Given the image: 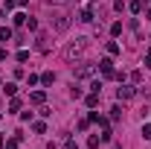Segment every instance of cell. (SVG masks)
<instances>
[{"label":"cell","mask_w":151,"mask_h":149,"mask_svg":"<svg viewBox=\"0 0 151 149\" xmlns=\"http://www.w3.org/2000/svg\"><path fill=\"white\" fill-rule=\"evenodd\" d=\"M131 12H134V15H139V12H142V3H139V0H134V3H131Z\"/></svg>","instance_id":"17"},{"label":"cell","mask_w":151,"mask_h":149,"mask_svg":"<svg viewBox=\"0 0 151 149\" xmlns=\"http://www.w3.org/2000/svg\"><path fill=\"white\" fill-rule=\"evenodd\" d=\"M84 50H87V38H76L73 44L64 47V58L67 61H78V58L84 56Z\"/></svg>","instance_id":"1"},{"label":"cell","mask_w":151,"mask_h":149,"mask_svg":"<svg viewBox=\"0 0 151 149\" xmlns=\"http://www.w3.org/2000/svg\"><path fill=\"white\" fill-rule=\"evenodd\" d=\"M142 137H145V140H151V123H145V126H142Z\"/></svg>","instance_id":"21"},{"label":"cell","mask_w":151,"mask_h":149,"mask_svg":"<svg viewBox=\"0 0 151 149\" xmlns=\"http://www.w3.org/2000/svg\"><path fill=\"white\" fill-rule=\"evenodd\" d=\"M18 143H20V137H12V140H6V149H18Z\"/></svg>","instance_id":"19"},{"label":"cell","mask_w":151,"mask_h":149,"mask_svg":"<svg viewBox=\"0 0 151 149\" xmlns=\"http://www.w3.org/2000/svg\"><path fill=\"white\" fill-rule=\"evenodd\" d=\"M38 50H41V53L50 50V38H47V35H38Z\"/></svg>","instance_id":"8"},{"label":"cell","mask_w":151,"mask_h":149,"mask_svg":"<svg viewBox=\"0 0 151 149\" xmlns=\"http://www.w3.org/2000/svg\"><path fill=\"white\" fill-rule=\"evenodd\" d=\"M90 93H102V82H99V79L90 82Z\"/></svg>","instance_id":"16"},{"label":"cell","mask_w":151,"mask_h":149,"mask_svg":"<svg viewBox=\"0 0 151 149\" xmlns=\"http://www.w3.org/2000/svg\"><path fill=\"white\" fill-rule=\"evenodd\" d=\"M41 82H44V85H52V82H55V73H44V76H41Z\"/></svg>","instance_id":"15"},{"label":"cell","mask_w":151,"mask_h":149,"mask_svg":"<svg viewBox=\"0 0 151 149\" xmlns=\"http://www.w3.org/2000/svg\"><path fill=\"white\" fill-rule=\"evenodd\" d=\"M64 149H78V146H76V140H67V143H64Z\"/></svg>","instance_id":"22"},{"label":"cell","mask_w":151,"mask_h":149,"mask_svg":"<svg viewBox=\"0 0 151 149\" xmlns=\"http://www.w3.org/2000/svg\"><path fill=\"white\" fill-rule=\"evenodd\" d=\"M73 73H76V79H87V76H93V73H96V64H90V61H81Z\"/></svg>","instance_id":"2"},{"label":"cell","mask_w":151,"mask_h":149,"mask_svg":"<svg viewBox=\"0 0 151 149\" xmlns=\"http://www.w3.org/2000/svg\"><path fill=\"white\" fill-rule=\"evenodd\" d=\"M3 91L9 93V96H15V93H18V85H15V82H6V85H3Z\"/></svg>","instance_id":"9"},{"label":"cell","mask_w":151,"mask_h":149,"mask_svg":"<svg viewBox=\"0 0 151 149\" xmlns=\"http://www.w3.org/2000/svg\"><path fill=\"white\" fill-rule=\"evenodd\" d=\"M26 18H29V15H23V12H18V15H15V26H26Z\"/></svg>","instance_id":"13"},{"label":"cell","mask_w":151,"mask_h":149,"mask_svg":"<svg viewBox=\"0 0 151 149\" xmlns=\"http://www.w3.org/2000/svg\"><path fill=\"white\" fill-rule=\"evenodd\" d=\"M148 6H151V0H148Z\"/></svg>","instance_id":"26"},{"label":"cell","mask_w":151,"mask_h":149,"mask_svg":"<svg viewBox=\"0 0 151 149\" xmlns=\"http://www.w3.org/2000/svg\"><path fill=\"white\" fill-rule=\"evenodd\" d=\"M15 3H18V6H26V0H15Z\"/></svg>","instance_id":"25"},{"label":"cell","mask_w":151,"mask_h":149,"mask_svg":"<svg viewBox=\"0 0 151 149\" xmlns=\"http://www.w3.org/2000/svg\"><path fill=\"white\" fill-rule=\"evenodd\" d=\"M145 20H151V6H148V9H145Z\"/></svg>","instance_id":"24"},{"label":"cell","mask_w":151,"mask_h":149,"mask_svg":"<svg viewBox=\"0 0 151 149\" xmlns=\"http://www.w3.org/2000/svg\"><path fill=\"white\" fill-rule=\"evenodd\" d=\"M108 56H119V44L116 41H108Z\"/></svg>","instance_id":"11"},{"label":"cell","mask_w":151,"mask_h":149,"mask_svg":"<svg viewBox=\"0 0 151 149\" xmlns=\"http://www.w3.org/2000/svg\"><path fill=\"white\" fill-rule=\"evenodd\" d=\"M29 99H32L35 105H44V102H47V93H44V91H32V93H29Z\"/></svg>","instance_id":"7"},{"label":"cell","mask_w":151,"mask_h":149,"mask_svg":"<svg viewBox=\"0 0 151 149\" xmlns=\"http://www.w3.org/2000/svg\"><path fill=\"white\" fill-rule=\"evenodd\" d=\"M84 102H87V108H96V105H99V93H90Z\"/></svg>","instance_id":"12"},{"label":"cell","mask_w":151,"mask_h":149,"mask_svg":"<svg viewBox=\"0 0 151 149\" xmlns=\"http://www.w3.org/2000/svg\"><path fill=\"white\" fill-rule=\"evenodd\" d=\"M145 67H151V50L145 53Z\"/></svg>","instance_id":"23"},{"label":"cell","mask_w":151,"mask_h":149,"mask_svg":"<svg viewBox=\"0 0 151 149\" xmlns=\"http://www.w3.org/2000/svg\"><path fill=\"white\" fill-rule=\"evenodd\" d=\"M18 108H20V99H18V96H12V102H9V111H18Z\"/></svg>","instance_id":"18"},{"label":"cell","mask_w":151,"mask_h":149,"mask_svg":"<svg viewBox=\"0 0 151 149\" xmlns=\"http://www.w3.org/2000/svg\"><path fill=\"white\" fill-rule=\"evenodd\" d=\"M0 41H12V29L9 26H0Z\"/></svg>","instance_id":"10"},{"label":"cell","mask_w":151,"mask_h":149,"mask_svg":"<svg viewBox=\"0 0 151 149\" xmlns=\"http://www.w3.org/2000/svg\"><path fill=\"white\" fill-rule=\"evenodd\" d=\"M111 117H113V120H119V117H122V108H119V105H113V108H111Z\"/></svg>","instance_id":"20"},{"label":"cell","mask_w":151,"mask_h":149,"mask_svg":"<svg viewBox=\"0 0 151 149\" xmlns=\"http://www.w3.org/2000/svg\"><path fill=\"white\" fill-rule=\"evenodd\" d=\"M99 73L105 76V79H113V76H116V70H113V58H102V61H99Z\"/></svg>","instance_id":"4"},{"label":"cell","mask_w":151,"mask_h":149,"mask_svg":"<svg viewBox=\"0 0 151 149\" xmlns=\"http://www.w3.org/2000/svg\"><path fill=\"white\" fill-rule=\"evenodd\" d=\"M52 26H55V32H67L70 29V15L67 12H58L55 20H52Z\"/></svg>","instance_id":"3"},{"label":"cell","mask_w":151,"mask_h":149,"mask_svg":"<svg viewBox=\"0 0 151 149\" xmlns=\"http://www.w3.org/2000/svg\"><path fill=\"white\" fill-rule=\"evenodd\" d=\"M93 9H90V6H84V9H81V12H78V20H81V23H93Z\"/></svg>","instance_id":"5"},{"label":"cell","mask_w":151,"mask_h":149,"mask_svg":"<svg viewBox=\"0 0 151 149\" xmlns=\"http://www.w3.org/2000/svg\"><path fill=\"white\" fill-rule=\"evenodd\" d=\"M134 93H137V91H134V85H122V88L116 91V96H119V99H131Z\"/></svg>","instance_id":"6"},{"label":"cell","mask_w":151,"mask_h":149,"mask_svg":"<svg viewBox=\"0 0 151 149\" xmlns=\"http://www.w3.org/2000/svg\"><path fill=\"white\" fill-rule=\"evenodd\" d=\"M111 35H113V38H116V35H122V23H119V20H116V23L111 26Z\"/></svg>","instance_id":"14"}]
</instances>
